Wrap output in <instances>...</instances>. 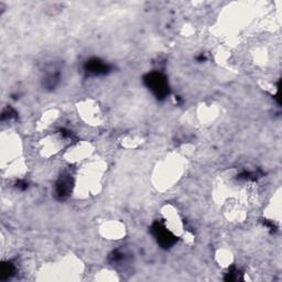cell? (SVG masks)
I'll return each instance as SVG.
<instances>
[{
    "mask_svg": "<svg viewBox=\"0 0 282 282\" xmlns=\"http://www.w3.org/2000/svg\"><path fill=\"white\" fill-rule=\"evenodd\" d=\"M81 113L82 117H83L86 121L92 122V124L95 125H98L97 122H99L102 119L101 109H99L98 105L92 102H86L82 105Z\"/></svg>",
    "mask_w": 282,
    "mask_h": 282,
    "instance_id": "cell-1",
    "label": "cell"
},
{
    "mask_svg": "<svg viewBox=\"0 0 282 282\" xmlns=\"http://www.w3.org/2000/svg\"><path fill=\"white\" fill-rule=\"evenodd\" d=\"M102 233L105 237H108L111 239H118L121 237L122 235L125 233L124 226L119 223H108V224H105L102 227Z\"/></svg>",
    "mask_w": 282,
    "mask_h": 282,
    "instance_id": "cell-2",
    "label": "cell"
},
{
    "mask_svg": "<svg viewBox=\"0 0 282 282\" xmlns=\"http://www.w3.org/2000/svg\"><path fill=\"white\" fill-rule=\"evenodd\" d=\"M90 152V145L87 143H81L75 145L74 148L70 149L67 151V157H69V160L72 162L80 161L82 159L85 158L86 156H88Z\"/></svg>",
    "mask_w": 282,
    "mask_h": 282,
    "instance_id": "cell-3",
    "label": "cell"
},
{
    "mask_svg": "<svg viewBox=\"0 0 282 282\" xmlns=\"http://www.w3.org/2000/svg\"><path fill=\"white\" fill-rule=\"evenodd\" d=\"M71 182L70 180H67V179H62L60 182H58V184H57V192H58V195H61V197H65V195L69 194V192L71 191Z\"/></svg>",
    "mask_w": 282,
    "mask_h": 282,
    "instance_id": "cell-4",
    "label": "cell"
},
{
    "mask_svg": "<svg viewBox=\"0 0 282 282\" xmlns=\"http://www.w3.org/2000/svg\"><path fill=\"white\" fill-rule=\"evenodd\" d=\"M217 259H218V262L221 263L223 266H229V263L231 262V254L226 252V250H222V252L217 254Z\"/></svg>",
    "mask_w": 282,
    "mask_h": 282,
    "instance_id": "cell-5",
    "label": "cell"
}]
</instances>
